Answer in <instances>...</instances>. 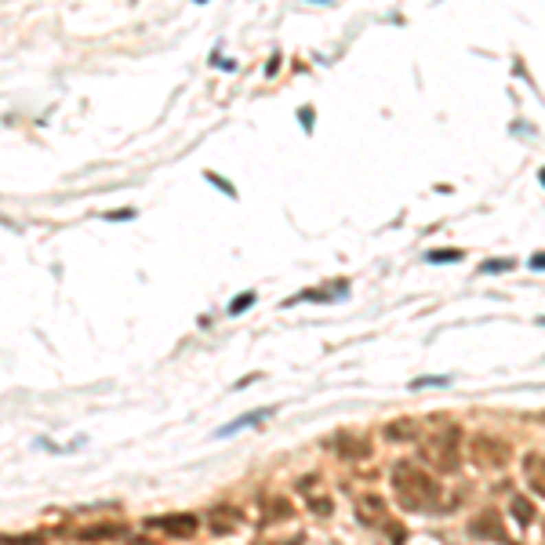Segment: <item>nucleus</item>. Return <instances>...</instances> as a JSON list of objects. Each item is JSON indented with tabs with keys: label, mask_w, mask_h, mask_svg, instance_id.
I'll return each mask as SVG.
<instances>
[{
	"label": "nucleus",
	"mask_w": 545,
	"mask_h": 545,
	"mask_svg": "<svg viewBox=\"0 0 545 545\" xmlns=\"http://www.w3.org/2000/svg\"><path fill=\"white\" fill-rule=\"evenodd\" d=\"M204 179H208L211 186H219V189H225V197H233V200H236V189H233L230 182H225V179H219V175H214V171H204Z\"/></svg>",
	"instance_id": "19"
},
{
	"label": "nucleus",
	"mask_w": 545,
	"mask_h": 545,
	"mask_svg": "<svg viewBox=\"0 0 545 545\" xmlns=\"http://www.w3.org/2000/svg\"><path fill=\"white\" fill-rule=\"evenodd\" d=\"M513 258H491V262H484V273H505V269H513Z\"/></svg>",
	"instance_id": "17"
},
{
	"label": "nucleus",
	"mask_w": 545,
	"mask_h": 545,
	"mask_svg": "<svg viewBox=\"0 0 545 545\" xmlns=\"http://www.w3.org/2000/svg\"><path fill=\"white\" fill-rule=\"evenodd\" d=\"M273 408H265V411H255V414H244V418H236V422H230V425H222L214 436H233V433H240V429H247V425H255V422H262L265 414H269Z\"/></svg>",
	"instance_id": "12"
},
{
	"label": "nucleus",
	"mask_w": 545,
	"mask_h": 545,
	"mask_svg": "<svg viewBox=\"0 0 545 545\" xmlns=\"http://www.w3.org/2000/svg\"><path fill=\"white\" fill-rule=\"evenodd\" d=\"M331 509H335V505L327 502V498H309V513H316V516H331Z\"/></svg>",
	"instance_id": "18"
},
{
	"label": "nucleus",
	"mask_w": 545,
	"mask_h": 545,
	"mask_svg": "<svg viewBox=\"0 0 545 545\" xmlns=\"http://www.w3.org/2000/svg\"><path fill=\"white\" fill-rule=\"evenodd\" d=\"M287 516H291V502H284V498H265V505H262V524L287 520Z\"/></svg>",
	"instance_id": "10"
},
{
	"label": "nucleus",
	"mask_w": 545,
	"mask_h": 545,
	"mask_svg": "<svg viewBox=\"0 0 545 545\" xmlns=\"http://www.w3.org/2000/svg\"><path fill=\"white\" fill-rule=\"evenodd\" d=\"M469 454H473V462H476L480 469H502L505 462H509L513 451H509V443H505V440L480 433V436L469 440Z\"/></svg>",
	"instance_id": "3"
},
{
	"label": "nucleus",
	"mask_w": 545,
	"mask_h": 545,
	"mask_svg": "<svg viewBox=\"0 0 545 545\" xmlns=\"http://www.w3.org/2000/svg\"><path fill=\"white\" fill-rule=\"evenodd\" d=\"M433 265H440V262H462V251L458 247H436V251H429L425 255Z\"/></svg>",
	"instance_id": "15"
},
{
	"label": "nucleus",
	"mask_w": 545,
	"mask_h": 545,
	"mask_svg": "<svg viewBox=\"0 0 545 545\" xmlns=\"http://www.w3.org/2000/svg\"><path fill=\"white\" fill-rule=\"evenodd\" d=\"M236 520H240V516H236V509H222V505H219V509L211 513V524H214L211 531H219V535H222V531H233V527H236Z\"/></svg>",
	"instance_id": "13"
},
{
	"label": "nucleus",
	"mask_w": 545,
	"mask_h": 545,
	"mask_svg": "<svg viewBox=\"0 0 545 545\" xmlns=\"http://www.w3.org/2000/svg\"><path fill=\"white\" fill-rule=\"evenodd\" d=\"M509 513H513V520L520 527H527V524H535V505H531L524 494H516V498L509 502Z\"/></svg>",
	"instance_id": "11"
},
{
	"label": "nucleus",
	"mask_w": 545,
	"mask_h": 545,
	"mask_svg": "<svg viewBox=\"0 0 545 545\" xmlns=\"http://www.w3.org/2000/svg\"><path fill=\"white\" fill-rule=\"evenodd\" d=\"M255 298H258L255 291H244L240 298H233V302H230V316H240L244 309H251V306H255Z\"/></svg>",
	"instance_id": "16"
},
{
	"label": "nucleus",
	"mask_w": 545,
	"mask_h": 545,
	"mask_svg": "<svg viewBox=\"0 0 545 545\" xmlns=\"http://www.w3.org/2000/svg\"><path fill=\"white\" fill-rule=\"evenodd\" d=\"M117 535H124V527H120V524H98V527H91V531H80V542H95V538H117Z\"/></svg>",
	"instance_id": "14"
},
{
	"label": "nucleus",
	"mask_w": 545,
	"mask_h": 545,
	"mask_svg": "<svg viewBox=\"0 0 545 545\" xmlns=\"http://www.w3.org/2000/svg\"><path fill=\"white\" fill-rule=\"evenodd\" d=\"M458 447H462V429L458 425H440L422 440V458L436 473H454L458 469Z\"/></svg>",
	"instance_id": "2"
},
{
	"label": "nucleus",
	"mask_w": 545,
	"mask_h": 545,
	"mask_svg": "<svg viewBox=\"0 0 545 545\" xmlns=\"http://www.w3.org/2000/svg\"><path fill=\"white\" fill-rule=\"evenodd\" d=\"M531 265H535V269H545V251H542V255H535V258H531Z\"/></svg>",
	"instance_id": "22"
},
{
	"label": "nucleus",
	"mask_w": 545,
	"mask_h": 545,
	"mask_svg": "<svg viewBox=\"0 0 545 545\" xmlns=\"http://www.w3.org/2000/svg\"><path fill=\"white\" fill-rule=\"evenodd\" d=\"M469 527H473V535H476V538H487V542H509V531H505L502 516L494 513V509L480 513V516H476Z\"/></svg>",
	"instance_id": "5"
},
{
	"label": "nucleus",
	"mask_w": 545,
	"mask_h": 545,
	"mask_svg": "<svg viewBox=\"0 0 545 545\" xmlns=\"http://www.w3.org/2000/svg\"><path fill=\"white\" fill-rule=\"evenodd\" d=\"M524 473H527V484L545 498V454L527 451V454H524Z\"/></svg>",
	"instance_id": "8"
},
{
	"label": "nucleus",
	"mask_w": 545,
	"mask_h": 545,
	"mask_svg": "<svg viewBox=\"0 0 545 545\" xmlns=\"http://www.w3.org/2000/svg\"><path fill=\"white\" fill-rule=\"evenodd\" d=\"M386 440L392 443H408V440H422L418 433H422V425L414 422V418H392V422H386Z\"/></svg>",
	"instance_id": "7"
},
{
	"label": "nucleus",
	"mask_w": 545,
	"mask_h": 545,
	"mask_svg": "<svg viewBox=\"0 0 545 545\" xmlns=\"http://www.w3.org/2000/svg\"><path fill=\"white\" fill-rule=\"evenodd\" d=\"M542 186H545V168H542Z\"/></svg>",
	"instance_id": "23"
},
{
	"label": "nucleus",
	"mask_w": 545,
	"mask_h": 545,
	"mask_svg": "<svg viewBox=\"0 0 545 545\" xmlns=\"http://www.w3.org/2000/svg\"><path fill=\"white\" fill-rule=\"evenodd\" d=\"M149 527L164 531V535H175V538H186V535H197L200 520L193 513H171V516H153V520H149Z\"/></svg>",
	"instance_id": "4"
},
{
	"label": "nucleus",
	"mask_w": 545,
	"mask_h": 545,
	"mask_svg": "<svg viewBox=\"0 0 545 545\" xmlns=\"http://www.w3.org/2000/svg\"><path fill=\"white\" fill-rule=\"evenodd\" d=\"M291 545H298V542H291Z\"/></svg>",
	"instance_id": "25"
},
{
	"label": "nucleus",
	"mask_w": 545,
	"mask_h": 545,
	"mask_svg": "<svg viewBox=\"0 0 545 545\" xmlns=\"http://www.w3.org/2000/svg\"><path fill=\"white\" fill-rule=\"evenodd\" d=\"M335 451L342 454V458H349V462H364V458H371V440H367V436H353V433H342V436L335 440Z\"/></svg>",
	"instance_id": "6"
},
{
	"label": "nucleus",
	"mask_w": 545,
	"mask_h": 545,
	"mask_svg": "<svg viewBox=\"0 0 545 545\" xmlns=\"http://www.w3.org/2000/svg\"><path fill=\"white\" fill-rule=\"evenodd\" d=\"M538 324H545V316H542V320H538Z\"/></svg>",
	"instance_id": "24"
},
{
	"label": "nucleus",
	"mask_w": 545,
	"mask_h": 545,
	"mask_svg": "<svg viewBox=\"0 0 545 545\" xmlns=\"http://www.w3.org/2000/svg\"><path fill=\"white\" fill-rule=\"evenodd\" d=\"M106 222H128V219H135V211L128 208V211H113V214H102Z\"/></svg>",
	"instance_id": "21"
},
{
	"label": "nucleus",
	"mask_w": 545,
	"mask_h": 545,
	"mask_svg": "<svg viewBox=\"0 0 545 545\" xmlns=\"http://www.w3.org/2000/svg\"><path fill=\"white\" fill-rule=\"evenodd\" d=\"M443 382H447V378H440V375H433V378H414L411 386H414V389H422V386H443Z\"/></svg>",
	"instance_id": "20"
},
{
	"label": "nucleus",
	"mask_w": 545,
	"mask_h": 545,
	"mask_svg": "<svg viewBox=\"0 0 545 545\" xmlns=\"http://www.w3.org/2000/svg\"><path fill=\"white\" fill-rule=\"evenodd\" d=\"M357 516L364 524H382L386 520V502L378 498V494H360L357 498Z\"/></svg>",
	"instance_id": "9"
},
{
	"label": "nucleus",
	"mask_w": 545,
	"mask_h": 545,
	"mask_svg": "<svg viewBox=\"0 0 545 545\" xmlns=\"http://www.w3.org/2000/svg\"><path fill=\"white\" fill-rule=\"evenodd\" d=\"M392 494H397L400 509H408V513H429L440 505L436 476H429V469L414 465V462L392 465Z\"/></svg>",
	"instance_id": "1"
}]
</instances>
